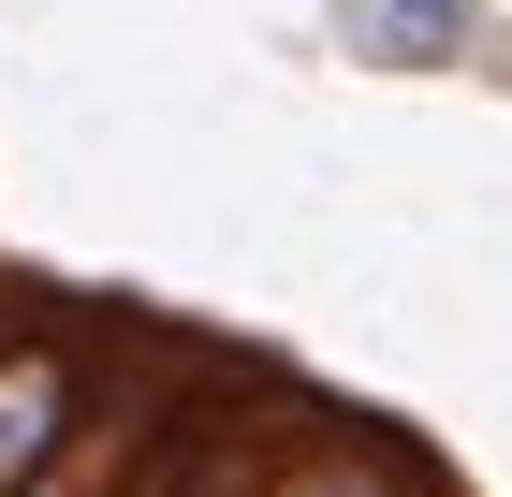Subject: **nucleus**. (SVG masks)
Returning <instances> with one entry per match:
<instances>
[{
    "instance_id": "20e7f679",
    "label": "nucleus",
    "mask_w": 512,
    "mask_h": 497,
    "mask_svg": "<svg viewBox=\"0 0 512 497\" xmlns=\"http://www.w3.org/2000/svg\"><path fill=\"white\" fill-rule=\"evenodd\" d=\"M249 468H264V454L205 468V439H176V454H132V483H118V497H249Z\"/></svg>"
},
{
    "instance_id": "f257e3e1",
    "label": "nucleus",
    "mask_w": 512,
    "mask_h": 497,
    "mask_svg": "<svg viewBox=\"0 0 512 497\" xmlns=\"http://www.w3.org/2000/svg\"><path fill=\"white\" fill-rule=\"evenodd\" d=\"M103 424V381H88V337L74 322H0V497L44 483Z\"/></svg>"
},
{
    "instance_id": "f03ea898",
    "label": "nucleus",
    "mask_w": 512,
    "mask_h": 497,
    "mask_svg": "<svg viewBox=\"0 0 512 497\" xmlns=\"http://www.w3.org/2000/svg\"><path fill=\"white\" fill-rule=\"evenodd\" d=\"M249 497H439V468L410 454V439H366V424H337V439H293V454L249 468Z\"/></svg>"
},
{
    "instance_id": "39448f33",
    "label": "nucleus",
    "mask_w": 512,
    "mask_h": 497,
    "mask_svg": "<svg viewBox=\"0 0 512 497\" xmlns=\"http://www.w3.org/2000/svg\"><path fill=\"white\" fill-rule=\"evenodd\" d=\"M132 454H147V439H118V424H88L74 454L44 468V483H15V497H118V483H132Z\"/></svg>"
},
{
    "instance_id": "7ed1b4c3",
    "label": "nucleus",
    "mask_w": 512,
    "mask_h": 497,
    "mask_svg": "<svg viewBox=\"0 0 512 497\" xmlns=\"http://www.w3.org/2000/svg\"><path fill=\"white\" fill-rule=\"evenodd\" d=\"M337 30H352V59H381V74H454L483 44V0H352Z\"/></svg>"
}]
</instances>
